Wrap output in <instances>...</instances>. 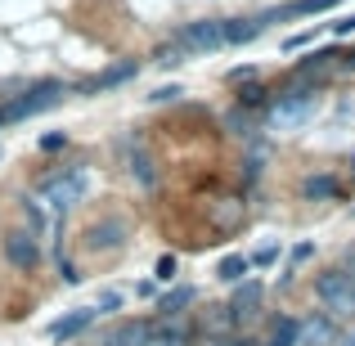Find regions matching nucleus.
Segmentation results:
<instances>
[{
    "instance_id": "f257e3e1",
    "label": "nucleus",
    "mask_w": 355,
    "mask_h": 346,
    "mask_svg": "<svg viewBox=\"0 0 355 346\" xmlns=\"http://www.w3.org/2000/svg\"><path fill=\"white\" fill-rule=\"evenodd\" d=\"M315 297L324 302L329 320H355V279L347 270H329L315 279Z\"/></svg>"
},
{
    "instance_id": "f03ea898",
    "label": "nucleus",
    "mask_w": 355,
    "mask_h": 346,
    "mask_svg": "<svg viewBox=\"0 0 355 346\" xmlns=\"http://www.w3.org/2000/svg\"><path fill=\"white\" fill-rule=\"evenodd\" d=\"M315 117V90L311 86H297V90H284V95L275 99V108H270V126L275 130H293L302 126V121Z\"/></svg>"
},
{
    "instance_id": "7ed1b4c3",
    "label": "nucleus",
    "mask_w": 355,
    "mask_h": 346,
    "mask_svg": "<svg viewBox=\"0 0 355 346\" xmlns=\"http://www.w3.org/2000/svg\"><path fill=\"white\" fill-rule=\"evenodd\" d=\"M216 45H225V23H220V18H207V23L180 27L171 50L175 54H207V50H216Z\"/></svg>"
},
{
    "instance_id": "20e7f679",
    "label": "nucleus",
    "mask_w": 355,
    "mask_h": 346,
    "mask_svg": "<svg viewBox=\"0 0 355 346\" xmlns=\"http://www.w3.org/2000/svg\"><path fill=\"white\" fill-rule=\"evenodd\" d=\"M63 95H68V90H63L59 81H41V86H32L27 95L9 99V104H5V121H23V117H36V113H45V108H54V104H59Z\"/></svg>"
},
{
    "instance_id": "39448f33",
    "label": "nucleus",
    "mask_w": 355,
    "mask_h": 346,
    "mask_svg": "<svg viewBox=\"0 0 355 346\" xmlns=\"http://www.w3.org/2000/svg\"><path fill=\"white\" fill-rule=\"evenodd\" d=\"M81 193H86V171H68V175H54V180L41 184V198L59 211L72 207V202H81Z\"/></svg>"
},
{
    "instance_id": "423d86ee",
    "label": "nucleus",
    "mask_w": 355,
    "mask_h": 346,
    "mask_svg": "<svg viewBox=\"0 0 355 346\" xmlns=\"http://www.w3.org/2000/svg\"><path fill=\"white\" fill-rule=\"evenodd\" d=\"M5 261H9L14 270H36V261H41L36 230H9V234H5Z\"/></svg>"
},
{
    "instance_id": "0eeeda50",
    "label": "nucleus",
    "mask_w": 355,
    "mask_h": 346,
    "mask_svg": "<svg viewBox=\"0 0 355 346\" xmlns=\"http://www.w3.org/2000/svg\"><path fill=\"white\" fill-rule=\"evenodd\" d=\"M297 346H338V324L329 315H311L306 324H297Z\"/></svg>"
},
{
    "instance_id": "6e6552de",
    "label": "nucleus",
    "mask_w": 355,
    "mask_h": 346,
    "mask_svg": "<svg viewBox=\"0 0 355 346\" xmlns=\"http://www.w3.org/2000/svg\"><path fill=\"white\" fill-rule=\"evenodd\" d=\"M86 243H90V252H117L126 243V220H99V225H90Z\"/></svg>"
},
{
    "instance_id": "1a4fd4ad",
    "label": "nucleus",
    "mask_w": 355,
    "mask_h": 346,
    "mask_svg": "<svg viewBox=\"0 0 355 346\" xmlns=\"http://www.w3.org/2000/svg\"><path fill=\"white\" fill-rule=\"evenodd\" d=\"M95 320H99L95 306H81V311H72V315H63V320L50 324V338H54V342H68V338H77V333H86Z\"/></svg>"
},
{
    "instance_id": "9d476101",
    "label": "nucleus",
    "mask_w": 355,
    "mask_h": 346,
    "mask_svg": "<svg viewBox=\"0 0 355 346\" xmlns=\"http://www.w3.org/2000/svg\"><path fill=\"white\" fill-rule=\"evenodd\" d=\"M153 342V324H144V320H126V324H117L113 333H108L99 346H148Z\"/></svg>"
},
{
    "instance_id": "9b49d317",
    "label": "nucleus",
    "mask_w": 355,
    "mask_h": 346,
    "mask_svg": "<svg viewBox=\"0 0 355 346\" xmlns=\"http://www.w3.org/2000/svg\"><path fill=\"white\" fill-rule=\"evenodd\" d=\"M135 72H139V63H135V59H126V63H113L108 72H99V77L90 81V90H95V95H99V90H113V86H121V81H130Z\"/></svg>"
},
{
    "instance_id": "f8f14e48",
    "label": "nucleus",
    "mask_w": 355,
    "mask_h": 346,
    "mask_svg": "<svg viewBox=\"0 0 355 346\" xmlns=\"http://www.w3.org/2000/svg\"><path fill=\"white\" fill-rule=\"evenodd\" d=\"M243 198H220L216 207H211V225L216 230H234V225H243Z\"/></svg>"
},
{
    "instance_id": "ddd939ff",
    "label": "nucleus",
    "mask_w": 355,
    "mask_h": 346,
    "mask_svg": "<svg viewBox=\"0 0 355 346\" xmlns=\"http://www.w3.org/2000/svg\"><path fill=\"white\" fill-rule=\"evenodd\" d=\"M338 0H293V5H284L279 14H266L261 23H275V18H302V14H320V9H333Z\"/></svg>"
},
{
    "instance_id": "4468645a",
    "label": "nucleus",
    "mask_w": 355,
    "mask_h": 346,
    "mask_svg": "<svg viewBox=\"0 0 355 346\" xmlns=\"http://www.w3.org/2000/svg\"><path fill=\"white\" fill-rule=\"evenodd\" d=\"M257 302H261V284H243L239 293H234V306H230V311H234V320L252 315V311H257Z\"/></svg>"
},
{
    "instance_id": "2eb2a0df",
    "label": "nucleus",
    "mask_w": 355,
    "mask_h": 346,
    "mask_svg": "<svg viewBox=\"0 0 355 346\" xmlns=\"http://www.w3.org/2000/svg\"><path fill=\"white\" fill-rule=\"evenodd\" d=\"M261 18H248V23H225V45H243V41H252V36H261Z\"/></svg>"
},
{
    "instance_id": "dca6fc26",
    "label": "nucleus",
    "mask_w": 355,
    "mask_h": 346,
    "mask_svg": "<svg viewBox=\"0 0 355 346\" xmlns=\"http://www.w3.org/2000/svg\"><path fill=\"white\" fill-rule=\"evenodd\" d=\"M230 324H234V311H230V306H211L207 311V333L211 338H225Z\"/></svg>"
},
{
    "instance_id": "f3484780",
    "label": "nucleus",
    "mask_w": 355,
    "mask_h": 346,
    "mask_svg": "<svg viewBox=\"0 0 355 346\" xmlns=\"http://www.w3.org/2000/svg\"><path fill=\"white\" fill-rule=\"evenodd\" d=\"M248 270H252V261H248V257H225V261L216 266V275L225 279V284H239V279L248 275Z\"/></svg>"
},
{
    "instance_id": "a211bd4d",
    "label": "nucleus",
    "mask_w": 355,
    "mask_h": 346,
    "mask_svg": "<svg viewBox=\"0 0 355 346\" xmlns=\"http://www.w3.org/2000/svg\"><path fill=\"white\" fill-rule=\"evenodd\" d=\"M302 193L306 198H333V193H338V180H333V175H311V180L302 184Z\"/></svg>"
},
{
    "instance_id": "6ab92c4d",
    "label": "nucleus",
    "mask_w": 355,
    "mask_h": 346,
    "mask_svg": "<svg viewBox=\"0 0 355 346\" xmlns=\"http://www.w3.org/2000/svg\"><path fill=\"white\" fill-rule=\"evenodd\" d=\"M130 175H135V180H139V184H144V189H148V184H153V180H157V171H153V157H148V153H144V148H139V153H135V157H130Z\"/></svg>"
},
{
    "instance_id": "aec40b11",
    "label": "nucleus",
    "mask_w": 355,
    "mask_h": 346,
    "mask_svg": "<svg viewBox=\"0 0 355 346\" xmlns=\"http://www.w3.org/2000/svg\"><path fill=\"white\" fill-rule=\"evenodd\" d=\"M270 346H297V320H275V329H270Z\"/></svg>"
},
{
    "instance_id": "412c9836",
    "label": "nucleus",
    "mask_w": 355,
    "mask_h": 346,
    "mask_svg": "<svg viewBox=\"0 0 355 346\" xmlns=\"http://www.w3.org/2000/svg\"><path fill=\"white\" fill-rule=\"evenodd\" d=\"M189 302H193V288H175V293L162 297V311H166V315H180Z\"/></svg>"
},
{
    "instance_id": "4be33fe9",
    "label": "nucleus",
    "mask_w": 355,
    "mask_h": 346,
    "mask_svg": "<svg viewBox=\"0 0 355 346\" xmlns=\"http://www.w3.org/2000/svg\"><path fill=\"white\" fill-rule=\"evenodd\" d=\"M175 270H180V261H175L171 252H166V257H157V270H153V275L162 279V284H171V279H175Z\"/></svg>"
},
{
    "instance_id": "5701e85b",
    "label": "nucleus",
    "mask_w": 355,
    "mask_h": 346,
    "mask_svg": "<svg viewBox=\"0 0 355 346\" xmlns=\"http://www.w3.org/2000/svg\"><path fill=\"white\" fill-rule=\"evenodd\" d=\"M157 338H162L166 346H184V324H175V329H171V324H166V329L157 333Z\"/></svg>"
},
{
    "instance_id": "b1692460",
    "label": "nucleus",
    "mask_w": 355,
    "mask_h": 346,
    "mask_svg": "<svg viewBox=\"0 0 355 346\" xmlns=\"http://www.w3.org/2000/svg\"><path fill=\"white\" fill-rule=\"evenodd\" d=\"M261 99H266V90H261V86H243L239 90V104H261Z\"/></svg>"
},
{
    "instance_id": "393cba45",
    "label": "nucleus",
    "mask_w": 355,
    "mask_h": 346,
    "mask_svg": "<svg viewBox=\"0 0 355 346\" xmlns=\"http://www.w3.org/2000/svg\"><path fill=\"white\" fill-rule=\"evenodd\" d=\"M117 306H121V297H117V293H104V297H99V306H95V311H99V315H108V311H117Z\"/></svg>"
},
{
    "instance_id": "a878e982",
    "label": "nucleus",
    "mask_w": 355,
    "mask_h": 346,
    "mask_svg": "<svg viewBox=\"0 0 355 346\" xmlns=\"http://www.w3.org/2000/svg\"><path fill=\"white\" fill-rule=\"evenodd\" d=\"M315 41V32H297V36H288V50H302V45H311Z\"/></svg>"
},
{
    "instance_id": "bb28decb",
    "label": "nucleus",
    "mask_w": 355,
    "mask_h": 346,
    "mask_svg": "<svg viewBox=\"0 0 355 346\" xmlns=\"http://www.w3.org/2000/svg\"><path fill=\"white\" fill-rule=\"evenodd\" d=\"M175 95H180V90H175V86H162V90H153V95H148V99H153V104H166V99H175Z\"/></svg>"
},
{
    "instance_id": "cd10ccee",
    "label": "nucleus",
    "mask_w": 355,
    "mask_h": 346,
    "mask_svg": "<svg viewBox=\"0 0 355 346\" xmlns=\"http://www.w3.org/2000/svg\"><path fill=\"white\" fill-rule=\"evenodd\" d=\"M230 130H234V135H248V117H243V113H230Z\"/></svg>"
},
{
    "instance_id": "c85d7f7f",
    "label": "nucleus",
    "mask_w": 355,
    "mask_h": 346,
    "mask_svg": "<svg viewBox=\"0 0 355 346\" xmlns=\"http://www.w3.org/2000/svg\"><path fill=\"white\" fill-rule=\"evenodd\" d=\"M63 144H68V135H59V130H54V135H45V139H41V148H63Z\"/></svg>"
},
{
    "instance_id": "c756f323",
    "label": "nucleus",
    "mask_w": 355,
    "mask_h": 346,
    "mask_svg": "<svg viewBox=\"0 0 355 346\" xmlns=\"http://www.w3.org/2000/svg\"><path fill=\"white\" fill-rule=\"evenodd\" d=\"M333 32H338V36H351V32H355V14L342 18V23H333Z\"/></svg>"
},
{
    "instance_id": "7c9ffc66",
    "label": "nucleus",
    "mask_w": 355,
    "mask_h": 346,
    "mask_svg": "<svg viewBox=\"0 0 355 346\" xmlns=\"http://www.w3.org/2000/svg\"><path fill=\"white\" fill-rule=\"evenodd\" d=\"M59 270H63V279H68V284H77V279H81L77 270H72V261H59Z\"/></svg>"
},
{
    "instance_id": "2f4dec72",
    "label": "nucleus",
    "mask_w": 355,
    "mask_h": 346,
    "mask_svg": "<svg viewBox=\"0 0 355 346\" xmlns=\"http://www.w3.org/2000/svg\"><path fill=\"white\" fill-rule=\"evenodd\" d=\"M338 346H355V333H347V338H338Z\"/></svg>"
},
{
    "instance_id": "473e14b6",
    "label": "nucleus",
    "mask_w": 355,
    "mask_h": 346,
    "mask_svg": "<svg viewBox=\"0 0 355 346\" xmlns=\"http://www.w3.org/2000/svg\"><path fill=\"white\" fill-rule=\"evenodd\" d=\"M0 126H5V108H0Z\"/></svg>"
}]
</instances>
